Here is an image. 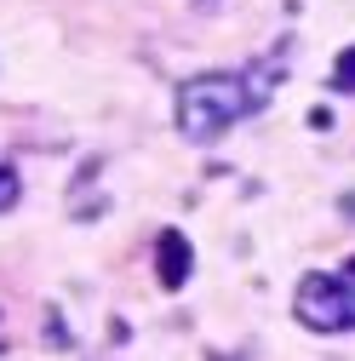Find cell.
<instances>
[{
  "label": "cell",
  "mask_w": 355,
  "mask_h": 361,
  "mask_svg": "<svg viewBox=\"0 0 355 361\" xmlns=\"http://www.w3.org/2000/svg\"><path fill=\"white\" fill-rule=\"evenodd\" d=\"M155 264H161V287H166V293H178V287L189 281L195 247L184 241V230H161V241H155Z\"/></svg>",
  "instance_id": "3"
},
{
  "label": "cell",
  "mask_w": 355,
  "mask_h": 361,
  "mask_svg": "<svg viewBox=\"0 0 355 361\" xmlns=\"http://www.w3.org/2000/svg\"><path fill=\"white\" fill-rule=\"evenodd\" d=\"M18 195H23L18 172H6V166H0V212H6V207H18Z\"/></svg>",
  "instance_id": "5"
},
{
  "label": "cell",
  "mask_w": 355,
  "mask_h": 361,
  "mask_svg": "<svg viewBox=\"0 0 355 361\" xmlns=\"http://www.w3.org/2000/svg\"><path fill=\"white\" fill-rule=\"evenodd\" d=\"M332 86H338V92H355V47H344L332 58Z\"/></svg>",
  "instance_id": "4"
},
{
  "label": "cell",
  "mask_w": 355,
  "mask_h": 361,
  "mask_svg": "<svg viewBox=\"0 0 355 361\" xmlns=\"http://www.w3.org/2000/svg\"><path fill=\"white\" fill-rule=\"evenodd\" d=\"M292 315L309 333H355V258H344L338 269H309L292 293Z\"/></svg>",
  "instance_id": "2"
},
{
  "label": "cell",
  "mask_w": 355,
  "mask_h": 361,
  "mask_svg": "<svg viewBox=\"0 0 355 361\" xmlns=\"http://www.w3.org/2000/svg\"><path fill=\"white\" fill-rule=\"evenodd\" d=\"M275 63L263 58L252 69H206V75H189L172 98V121L189 144H218L230 126H241L247 115H258L275 92Z\"/></svg>",
  "instance_id": "1"
}]
</instances>
